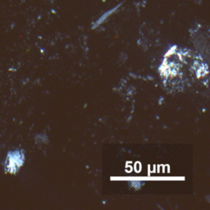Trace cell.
<instances>
[{"label":"cell","instance_id":"obj_1","mask_svg":"<svg viewBox=\"0 0 210 210\" xmlns=\"http://www.w3.org/2000/svg\"><path fill=\"white\" fill-rule=\"evenodd\" d=\"M120 5H121V4H119V5H118V6H116V7H114V8H113V9H110V10H109V11L106 12H104V15H103V16H101V17H100V19H98V21H96V23H95V26H94V27H93V28L97 27L98 26L100 25V24H102V23L104 22V21L107 20V19L109 18V16H110V15H112V14H113V12H115L116 10L118 9V7H119Z\"/></svg>","mask_w":210,"mask_h":210}]
</instances>
